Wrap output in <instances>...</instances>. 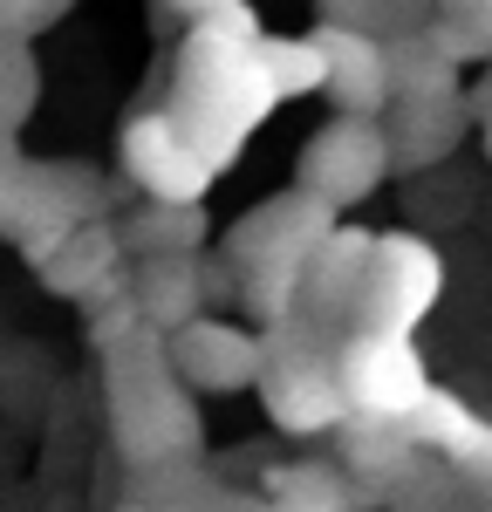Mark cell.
I'll return each mask as SVG.
<instances>
[{
    "mask_svg": "<svg viewBox=\"0 0 492 512\" xmlns=\"http://www.w3.org/2000/svg\"><path fill=\"white\" fill-rule=\"evenodd\" d=\"M281 110V89L267 69V28L246 0H226L219 14H199L185 28L178 69H171V117L192 130L219 178L240 164L253 130Z\"/></svg>",
    "mask_w": 492,
    "mask_h": 512,
    "instance_id": "cell-1",
    "label": "cell"
},
{
    "mask_svg": "<svg viewBox=\"0 0 492 512\" xmlns=\"http://www.w3.org/2000/svg\"><path fill=\"white\" fill-rule=\"evenodd\" d=\"M103 417H110V444L137 472L192 465L205 451L199 390L185 383L164 328L144 321L137 335H123V342L103 349Z\"/></svg>",
    "mask_w": 492,
    "mask_h": 512,
    "instance_id": "cell-2",
    "label": "cell"
},
{
    "mask_svg": "<svg viewBox=\"0 0 492 512\" xmlns=\"http://www.w3.org/2000/svg\"><path fill=\"white\" fill-rule=\"evenodd\" d=\"M342 226V205H328L322 192H308V185H287V192L260 198L253 212H240L226 239H219V253H226V267L240 280V308L246 321H260V328H274L301 308V280H308V260H315V246Z\"/></svg>",
    "mask_w": 492,
    "mask_h": 512,
    "instance_id": "cell-3",
    "label": "cell"
},
{
    "mask_svg": "<svg viewBox=\"0 0 492 512\" xmlns=\"http://www.w3.org/2000/svg\"><path fill=\"white\" fill-rule=\"evenodd\" d=\"M267 335H274L267 376H260L267 424L281 437H335L356 417L349 383H342V342H328L322 328H308L301 315L274 321Z\"/></svg>",
    "mask_w": 492,
    "mask_h": 512,
    "instance_id": "cell-4",
    "label": "cell"
},
{
    "mask_svg": "<svg viewBox=\"0 0 492 512\" xmlns=\"http://www.w3.org/2000/svg\"><path fill=\"white\" fill-rule=\"evenodd\" d=\"M390 178H397L390 123L363 117V110H335V117L301 144V158H294V185L322 192L328 205H342V212L363 205V198H376Z\"/></svg>",
    "mask_w": 492,
    "mask_h": 512,
    "instance_id": "cell-5",
    "label": "cell"
},
{
    "mask_svg": "<svg viewBox=\"0 0 492 512\" xmlns=\"http://www.w3.org/2000/svg\"><path fill=\"white\" fill-rule=\"evenodd\" d=\"M82 219H103V178L89 164H41L28 158L14 178H0V239H14L28 260Z\"/></svg>",
    "mask_w": 492,
    "mask_h": 512,
    "instance_id": "cell-6",
    "label": "cell"
},
{
    "mask_svg": "<svg viewBox=\"0 0 492 512\" xmlns=\"http://www.w3.org/2000/svg\"><path fill=\"white\" fill-rule=\"evenodd\" d=\"M438 301H445V253L424 233H376L363 301H356V328L417 335Z\"/></svg>",
    "mask_w": 492,
    "mask_h": 512,
    "instance_id": "cell-7",
    "label": "cell"
},
{
    "mask_svg": "<svg viewBox=\"0 0 492 512\" xmlns=\"http://www.w3.org/2000/svg\"><path fill=\"white\" fill-rule=\"evenodd\" d=\"M342 383L356 410L376 417H410L431 396V369L417 355V335H390V328H349L342 335Z\"/></svg>",
    "mask_w": 492,
    "mask_h": 512,
    "instance_id": "cell-8",
    "label": "cell"
},
{
    "mask_svg": "<svg viewBox=\"0 0 492 512\" xmlns=\"http://www.w3.org/2000/svg\"><path fill=\"white\" fill-rule=\"evenodd\" d=\"M117 151H123L130 185H137L144 198H205L212 185H219V164L192 144V130L171 117V103L123 123V144H117Z\"/></svg>",
    "mask_w": 492,
    "mask_h": 512,
    "instance_id": "cell-9",
    "label": "cell"
},
{
    "mask_svg": "<svg viewBox=\"0 0 492 512\" xmlns=\"http://www.w3.org/2000/svg\"><path fill=\"white\" fill-rule=\"evenodd\" d=\"M171 355H178V369H185V383L199 396H240V390H260V376H267V355H274V335L253 321H219L205 308L199 321H185L178 335H171Z\"/></svg>",
    "mask_w": 492,
    "mask_h": 512,
    "instance_id": "cell-10",
    "label": "cell"
},
{
    "mask_svg": "<svg viewBox=\"0 0 492 512\" xmlns=\"http://www.w3.org/2000/svg\"><path fill=\"white\" fill-rule=\"evenodd\" d=\"M28 267H35V280L48 294H62V301H76V308H96V301H110V294L130 287V246H123V226L82 219L76 233L41 246Z\"/></svg>",
    "mask_w": 492,
    "mask_h": 512,
    "instance_id": "cell-11",
    "label": "cell"
},
{
    "mask_svg": "<svg viewBox=\"0 0 492 512\" xmlns=\"http://www.w3.org/2000/svg\"><path fill=\"white\" fill-rule=\"evenodd\" d=\"M369 253H376V233L363 226H335V233L315 246L308 260V280H301V308L294 315L308 328H322L328 342H342L356 328V301H363V280H369Z\"/></svg>",
    "mask_w": 492,
    "mask_h": 512,
    "instance_id": "cell-12",
    "label": "cell"
},
{
    "mask_svg": "<svg viewBox=\"0 0 492 512\" xmlns=\"http://www.w3.org/2000/svg\"><path fill=\"white\" fill-rule=\"evenodd\" d=\"M390 144H397V171H438L445 158H458V144L472 137V96L451 89V96H397L390 103Z\"/></svg>",
    "mask_w": 492,
    "mask_h": 512,
    "instance_id": "cell-13",
    "label": "cell"
},
{
    "mask_svg": "<svg viewBox=\"0 0 492 512\" xmlns=\"http://www.w3.org/2000/svg\"><path fill=\"white\" fill-rule=\"evenodd\" d=\"M130 294L151 328L178 335L185 321L212 308V260L205 253H144V260H130Z\"/></svg>",
    "mask_w": 492,
    "mask_h": 512,
    "instance_id": "cell-14",
    "label": "cell"
},
{
    "mask_svg": "<svg viewBox=\"0 0 492 512\" xmlns=\"http://www.w3.org/2000/svg\"><path fill=\"white\" fill-rule=\"evenodd\" d=\"M322 41H328V96H335V110L390 117V103H397L390 41L363 35V28H335V21H322Z\"/></svg>",
    "mask_w": 492,
    "mask_h": 512,
    "instance_id": "cell-15",
    "label": "cell"
},
{
    "mask_svg": "<svg viewBox=\"0 0 492 512\" xmlns=\"http://www.w3.org/2000/svg\"><path fill=\"white\" fill-rule=\"evenodd\" d=\"M117 226H123L130 260H144V253H205V239H212L205 198H144Z\"/></svg>",
    "mask_w": 492,
    "mask_h": 512,
    "instance_id": "cell-16",
    "label": "cell"
},
{
    "mask_svg": "<svg viewBox=\"0 0 492 512\" xmlns=\"http://www.w3.org/2000/svg\"><path fill=\"white\" fill-rule=\"evenodd\" d=\"M260 492H267V506H287V512H342L356 506V472L322 465V458H294V465H267Z\"/></svg>",
    "mask_w": 492,
    "mask_h": 512,
    "instance_id": "cell-17",
    "label": "cell"
},
{
    "mask_svg": "<svg viewBox=\"0 0 492 512\" xmlns=\"http://www.w3.org/2000/svg\"><path fill=\"white\" fill-rule=\"evenodd\" d=\"M335 444H342V458H349V472H356V478H369V472L390 478L410 451H417V437H410L404 417H376V410H356V417L335 431Z\"/></svg>",
    "mask_w": 492,
    "mask_h": 512,
    "instance_id": "cell-18",
    "label": "cell"
},
{
    "mask_svg": "<svg viewBox=\"0 0 492 512\" xmlns=\"http://www.w3.org/2000/svg\"><path fill=\"white\" fill-rule=\"evenodd\" d=\"M404 424H410V437H417V451H438V458H451V465H465V451H472L479 431H486V417H472V403H458L451 390H431Z\"/></svg>",
    "mask_w": 492,
    "mask_h": 512,
    "instance_id": "cell-19",
    "label": "cell"
},
{
    "mask_svg": "<svg viewBox=\"0 0 492 512\" xmlns=\"http://www.w3.org/2000/svg\"><path fill=\"white\" fill-rule=\"evenodd\" d=\"M315 14L335 21V28H363V35L404 41V35H424L438 21V0H315Z\"/></svg>",
    "mask_w": 492,
    "mask_h": 512,
    "instance_id": "cell-20",
    "label": "cell"
},
{
    "mask_svg": "<svg viewBox=\"0 0 492 512\" xmlns=\"http://www.w3.org/2000/svg\"><path fill=\"white\" fill-rule=\"evenodd\" d=\"M267 69H274L281 103L322 96L328 89V41H322V28H315V35H267Z\"/></svg>",
    "mask_w": 492,
    "mask_h": 512,
    "instance_id": "cell-21",
    "label": "cell"
},
{
    "mask_svg": "<svg viewBox=\"0 0 492 512\" xmlns=\"http://www.w3.org/2000/svg\"><path fill=\"white\" fill-rule=\"evenodd\" d=\"M458 69H465V62H451L431 35L390 41V76H397V96H451V89H465Z\"/></svg>",
    "mask_w": 492,
    "mask_h": 512,
    "instance_id": "cell-22",
    "label": "cell"
},
{
    "mask_svg": "<svg viewBox=\"0 0 492 512\" xmlns=\"http://www.w3.org/2000/svg\"><path fill=\"white\" fill-rule=\"evenodd\" d=\"M35 96H41V69H35L28 35H0V123L21 130L28 110H35Z\"/></svg>",
    "mask_w": 492,
    "mask_h": 512,
    "instance_id": "cell-23",
    "label": "cell"
},
{
    "mask_svg": "<svg viewBox=\"0 0 492 512\" xmlns=\"http://www.w3.org/2000/svg\"><path fill=\"white\" fill-rule=\"evenodd\" d=\"M76 0H0V35H48L55 21H69Z\"/></svg>",
    "mask_w": 492,
    "mask_h": 512,
    "instance_id": "cell-24",
    "label": "cell"
},
{
    "mask_svg": "<svg viewBox=\"0 0 492 512\" xmlns=\"http://www.w3.org/2000/svg\"><path fill=\"white\" fill-rule=\"evenodd\" d=\"M438 14H451V21H465L472 35L492 48V0H438Z\"/></svg>",
    "mask_w": 492,
    "mask_h": 512,
    "instance_id": "cell-25",
    "label": "cell"
},
{
    "mask_svg": "<svg viewBox=\"0 0 492 512\" xmlns=\"http://www.w3.org/2000/svg\"><path fill=\"white\" fill-rule=\"evenodd\" d=\"M458 472L472 478V485H486V499H492V424L479 431V444L465 451V465H458Z\"/></svg>",
    "mask_w": 492,
    "mask_h": 512,
    "instance_id": "cell-26",
    "label": "cell"
},
{
    "mask_svg": "<svg viewBox=\"0 0 492 512\" xmlns=\"http://www.w3.org/2000/svg\"><path fill=\"white\" fill-rule=\"evenodd\" d=\"M164 14H185V21H199V14H219L226 0H158Z\"/></svg>",
    "mask_w": 492,
    "mask_h": 512,
    "instance_id": "cell-27",
    "label": "cell"
},
{
    "mask_svg": "<svg viewBox=\"0 0 492 512\" xmlns=\"http://www.w3.org/2000/svg\"><path fill=\"white\" fill-rule=\"evenodd\" d=\"M472 110H479V123H486V158H492V76H486V89L472 96Z\"/></svg>",
    "mask_w": 492,
    "mask_h": 512,
    "instance_id": "cell-28",
    "label": "cell"
}]
</instances>
